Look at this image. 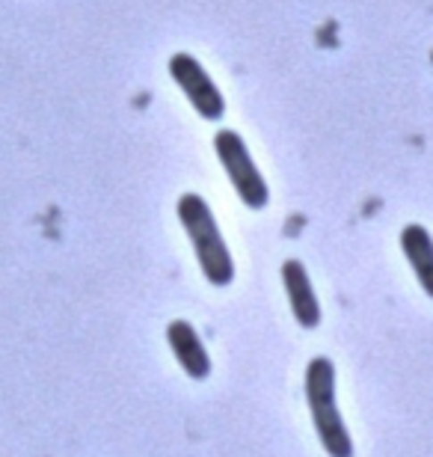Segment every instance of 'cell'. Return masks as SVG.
I'll use <instances>...</instances> for the list:
<instances>
[{"mask_svg": "<svg viewBox=\"0 0 433 457\" xmlns=\"http://www.w3.org/2000/svg\"><path fill=\"white\" fill-rule=\"evenodd\" d=\"M214 152L220 163H223L229 181H232L235 194L241 196V203L253 208V212H262L271 203V190H267V181L255 167L244 137L232 131V128H223V131L214 134Z\"/></svg>", "mask_w": 433, "mask_h": 457, "instance_id": "obj_3", "label": "cell"}, {"mask_svg": "<svg viewBox=\"0 0 433 457\" xmlns=\"http://www.w3.org/2000/svg\"><path fill=\"white\" fill-rule=\"evenodd\" d=\"M179 220L187 232L193 250H196L199 268L205 273V279L211 286L223 288L235 279V262L232 253L220 235V226L211 214L208 203L199 194H181L179 199Z\"/></svg>", "mask_w": 433, "mask_h": 457, "instance_id": "obj_1", "label": "cell"}, {"mask_svg": "<svg viewBox=\"0 0 433 457\" xmlns=\"http://www.w3.org/2000/svg\"><path fill=\"white\" fill-rule=\"evenodd\" d=\"M170 75L179 84V89L187 96L190 107L196 111L205 122H220L226 113V98L217 89V84L211 80L205 66L193 57V54H172L170 57Z\"/></svg>", "mask_w": 433, "mask_h": 457, "instance_id": "obj_4", "label": "cell"}, {"mask_svg": "<svg viewBox=\"0 0 433 457\" xmlns=\"http://www.w3.org/2000/svg\"><path fill=\"white\" fill-rule=\"evenodd\" d=\"M167 339H170L175 360L181 362L184 374L193 380H205L211 374V356L205 351V345H202L199 333L193 330L187 321H172L167 330Z\"/></svg>", "mask_w": 433, "mask_h": 457, "instance_id": "obj_6", "label": "cell"}, {"mask_svg": "<svg viewBox=\"0 0 433 457\" xmlns=\"http://www.w3.org/2000/svg\"><path fill=\"white\" fill-rule=\"evenodd\" d=\"M306 398L324 449L333 457H354V443H350V434L336 407V369L327 356H318V360L309 362Z\"/></svg>", "mask_w": 433, "mask_h": 457, "instance_id": "obj_2", "label": "cell"}, {"mask_svg": "<svg viewBox=\"0 0 433 457\" xmlns=\"http://www.w3.org/2000/svg\"><path fill=\"white\" fill-rule=\"evenodd\" d=\"M282 282H285V291H288L291 312L297 318V324L306 327V330H315L321 324V303L315 297V288H312L306 268H303L297 259H288L282 264Z\"/></svg>", "mask_w": 433, "mask_h": 457, "instance_id": "obj_5", "label": "cell"}, {"mask_svg": "<svg viewBox=\"0 0 433 457\" xmlns=\"http://www.w3.org/2000/svg\"><path fill=\"white\" fill-rule=\"evenodd\" d=\"M401 250L407 255L419 286L428 291V297H433V237H430V232L419 223L404 226Z\"/></svg>", "mask_w": 433, "mask_h": 457, "instance_id": "obj_7", "label": "cell"}]
</instances>
